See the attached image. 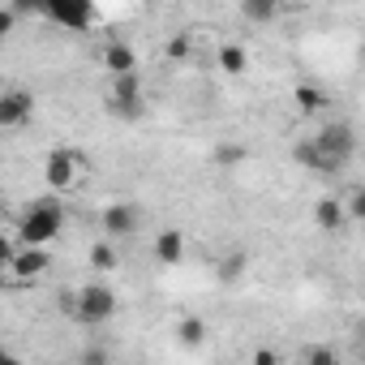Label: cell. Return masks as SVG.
<instances>
[{
    "label": "cell",
    "mask_w": 365,
    "mask_h": 365,
    "mask_svg": "<svg viewBox=\"0 0 365 365\" xmlns=\"http://www.w3.org/2000/svg\"><path fill=\"white\" fill-rule=\"evenodd\" d=\"M250 365H279V352H275L271 344H258V348L250 352Z\"/></svg>",
    "instance_id": "603a6c76"
},
{
    "label": "cell",
    "mask_w": 365,
    "mask_h": 365,
    "mask_svg": "<svg viewBox=\"0 0 365 365\" xmlns=\"http://www.w3.org/2000/svg\"><path fill=\"white\" fill-rule=\"evenodd\" d=\"M5 267H9L18 279H39V275L52 267V258H48L43 250H5Z\"/></svg>",
    "instance_id": "30bf717a"
},
{
    "label": "cell",
    "mask_w": 365,
    "mask_h": 365,
    "mask_svg": "<svg viewBox=\"0 0 365 365\" xmlns=\"http://www.w3.org/2000/svg\"><path fill=\"white\" fill-rule=\"evenodd\" d=\"M39 14L65 31H91L95 26V5H86V0H48V5H39Z\"/></svg>",
    "instance_id": "5b68a950"
},
{
    "label": "cell",
    "mask_w": 365,
    "mask_h": 365,
    "mask_svg": "<svg viewBox=\"0 0 365 365\" xmlns=\"http://www.w3.org/2000/svg\"><path fill=\"white\" fill-rule=\"evenodd\" d=\"M155 258H159L163 267H176L180 258H185V232H176V228H163V232L155 237Z\"/></svg>",
    "instance_id": "4fadbf2b"
},
{
    "label": "cell",
    "mask_w": 365,
    "mask_h": 365,
    "mask_svg": "<svg viewBox=\"0 0 365 365\" xmlns=\"http://www.w3.org/2000/svg\"><path fill=\"white\" fill-rule=\"evenodd\" d=\"M305 365H339V352L331 344H309L305 348Z\"/></svg>",
    "instance_id": "d6986e66"
},
{
    "label": "cell",
    "mask_w": 365,
    "mask_h": 365,
    "mask_svg": "<svg viewBox=\"0 0 365 365\" xmlns=\"http://www.w3.org/2000/svg\"><path fill=\"white\" fill-rule=\"evenodd\" d=\"M82 365H112V352L103 344H86L82 348Z\"/></svg>",
    "instance_id": "7402d4cb"
},
{
    "label": "cell",
    "mask_w": 365,
    "mask_h": 365,
    "mask_svg": "<svg viewBox=\"0 0 365 365\" xmlns=\"http://www.w3.org/2000/svg\"><path fill=\"white\" fill-rule=\"evenodd\" d=\"M103 237L108 241H120V237H133L138 232V224H142V211L133 207V202H112V207H103Z\"/></svg>",
    "instance_id": "ba28073f"
},
{
    "label": "cell",
    "mask_w": 365,
    "mask_h": 365,
    "mask_svg": "<svg viewBox=\"0 0 365 365\" xmlns=\"http://www.w3.org/2000/svg\"><path fill=\"white\" fill-rule=\"evenodd\" d=\"M35 116V95L26 86H9L0 95V129H22Z\"/></svg>",
    "instance_id": "52a82bcc"
},
{
    "label": "cell",
    "mask_w": 365,
    "mask_h": 365,
    "mask_svg": "<svg viewBox=\"0 0 365 365\" xmlns=\"http://www.w3.org/2000/svg\"><path fill=\"white\" fill-rule=\"evenodd\" d=\"M314 146L322 150L327 163L344 168V163L356 155V129H352L348 120H331V125H322V129L314 133Z\"/></svg>",
    "instance_id": "3957f363"
},
{
    "label": "cell",
    "mask_w": 365,
    "mask_h": 365,
    "mask_svg": "<svg viewBox=\"0 0 365 365\" xmlns=\"http://www.w3.org/2000/svg\"><path fill=\"white\" fill-rule=\"evenodd\" d=\"M241 18H245V22H275V18H279V5H271V0H245V5H241Z\"/></svg>",
    "instance_id": "e0dca14e"
},
{
    "label": "cell",
    "mask_w": 365,
    "mask_h": 365,
    "mask_svg": "<svg viewBox=\"0 0 365 365\" xmlns=\"http://www.w3.org/2000/svg\"><path fill=\"white\" fill-rule=\"evenodd\" d=\"M215 61H220V69H224V73H232V78H241V73L250 69V52H245L241 43H232V39H228V43H220V56H215Z\"/></svg>",
    "instance_id": "9a60e30c"
},
{
    "label": "cell",
    "mask_w": 365,
    "mask_h": 365,
    "mask_svg": "<svg viewBox=\"0 0 365 365\" xmlns=\"http://www.w3.org/2000/svg\"><path fill=\"white\" fill-rule=\"evenodd\" d=\"M108 108L125 120H138L142 116V73L133 78H112V95H108Z\"/></svg>",
    "instance_id": "8992f818"
},
{
    "label": "cell",
    "mask_w": 365,
    "mask_h": 365,
    "mask_svg": "<svg viewBox=\"0 0 365 365\" xmlns=\"http://www.w3.org/2000/svg\"><path fill=\"white\" fill-rule=\"evenodd\" d=\"M292 99H297V108H301L305 116H309V112H322V108H327V95H322L318 86H309V82H301Z\"/></svg>",
    "instance_id": "ac0fdd59"
},
{
    "label": "cell",
    "mask_w": 365,
    "mask_h": 365,
    "mask_svg": "<svg viewBox=\"0 0 365 365\" xmlns=\"http://www.w3.org/2000/svg\"><path fill=\"white\" fill-rule=\"evenodd\" d=\"M237 271H245V254H232L224 262V279H237Z\"/></svg>",
    "instance_id": "d4e9b609"
},
{
    "label": "cell",
    "mask_w": 365,
    "mask_h": 365,
    "mask_svg": "<svg viewBox=\"0 0 365 365\" xmlns=\"http://www.w3.org/2000/svg\"><path fill=\"white\" fill-rule=\"evenodd\" d=\"M61 305H65V314H73V318L86 322V327H103V322L116 314V292H112L103 279H91V284H82L78 292H65Z\"/></svg>",
    "instance_id": "7a4b0ae2"
},
{
    "label": "cell",
    "mask_w": 365,
    "mask_h": 365,
    "mask_svg": "<svg viewBox=\"0 0 365 365\" xmlns=\"http://www.w3.org/2000/svg\"><path fill=\"white\" fill-rule=\"evenodd\" d=\"M65 228V207L56 198H35L22 220H18V245L22 250H43L48 241H56Z\"/></svg>",
    "instance_id": "6da1fadb"
},
{
    "label": "cell",
    "mask_w": 365,
    "mask_h": 365,
    "mask_svg": "<svg viewBox=\"0 0 365 365\" xmlns=\"http://www.w3.org/2000/svg\"><path fill=\"white\" fill-rule=\"evenodd\" d=\"M43 176H48V185H52L56 194H65V190H78V185H82V176H86V159H82L78 150L61 146V150H52V155H48V163H43Z\"/></svg>",
    "instance_id": "277c9868"
},
{
    "label": "cell",
    "mask_w": 365,
    "mask_h": 365,
    "mask_svg": "<svg viewBox=\"0 0 365 365\" xmlns=\"http://www.w3.org/2000/svg\"><path fill=\"white\" fill-rule=\"evenodd\" d=\"M207 339H211V327H207V318H198V314H185V318L176 322V344H180V348H190V352H194V348H202Z\"/></svg>",
    "instance_id": "8fae6325"
},
{
    "label": "cell",
    "mask_w": 365,
    "mask_h": 365,
    "mask_svg": "<svg viewBox=\"0 0 365 365\" xmlns=\"http://www.w3.org/2000/svg\"><path fill=\"white\" fill-rule=\"evenodd\" d=\"M99 65H103L112 78H133V73H138V52H133L129 43L112 39V43H103V52H99Z\"/></svg>",
    "instance_id": "9c48e42d"
},
{
    "label": "cell",
    "mask_w": 365,
    "mask_h": 365,
    "mask_svg": "<svg viewBox=\"0 0 365 365\" xmlns=\"http://www.w3.org/2000/svg\"><path fill=\"white\" fill-rule=\"evenodd\" d=\"M314 224H318L322 232H339V228L348 224V207H344L339 198H318V202H314Z\"/></svg>",
    "instance_id": "7c38bea8"
},
{
    "label": "cell",
    "mask_w": 365,
    "mask_h": 365,
    "mask_svg": "<svg viewBox=\"0 0 365 365\" xmlns=\"http://www.w3.org/2000/svg\"><path fill=\"white\" fill-rule=\"evenodd\" d=\"M168 56H172V61H185V56H190V35H176V39L168 43Z\"/></svg>",
    "instance_id": "cb8c5ba5"
},
{
    "label": "cell",
    "mask_w": 365,
    "mask_h": 365,
    "mask_svg": "<svg viewBox=\"0 0 365 365\" xmlns=\"http://www.w3.org/2000/svg\"><path fill=\"white\" fill-rule=\"evenodd\" d=\"M86 258H91V267H95L99 275H108V271H116V245H112L108 237H103V241H95Z\"/></svg>",
    "instance_id": "2e32d148"
},
{
    "label": "cell",
    "mask_w": 365,
    "mask_h": 365,
    "mask_svg": "<svg viewBox=\"0 0 365 365\" xmlns=\"http://www.w3.org/2000/svg\"><path fill=\"white\" fill-rule=\"evenodd\" d=\"M292 155H297V163H301V168H309V172H318V176H335V172H339L335 163H327V159H322V150L314 146V138H309V142H297V150H292Z\"/></svg>",
    "instance_id": "5bb4252c"
},
{
    "label": "cell",
    "mask_w": 365,
    "mask_h": 365,
    "mask_svg": "<svg viewBox=\"0 0 365 365\" xmlns=\"http://www.w3.org/2000/svg\"><path fill=\"white\" fill-rule=\"evenodd\" d=\"M245 159V146H237V142H224V146H215V163H241Z\"/></svg>",
    "instance_id": "44dd1931"
},
{
    "label": "cell",
    "mask_w": 365,
    "mask_h": 365,
    "mask_svg": "<svg viewBox=\"0 0 365 365\" xmlns=\"http://www.w3.org/2000/svg\"><path fill=\"white\" fill-rule=\"evenodd\" d=\"M9 365H18V361H9Z\"/></svg>",
    "instance_id": "484cf974"
},
{
    "label": "cell",
    "mask_w": 365,
    "mask_h": 365,
    "mask_svg": "<svg viewBox=\"0 0 365 365\" xmlns=\"http://www.w3.org/2000/svg\"><path fill=\"white\" fill-rule=\"evenodd\" d=\"M344 207H348V220H356V224H365V185H356L348 198H344Z\"/></svg>",
    "instance_id": "ffe728a7"
}]
</instances>
